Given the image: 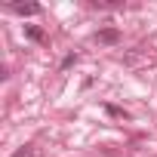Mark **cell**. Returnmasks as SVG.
Returning a JSON list of instances; mask_svg holds the SVG:
<instances>
[{
	"label": "cell",
	"mask_w": 157,
	"mask_h": 157,
	"mask_svg": "<svg viewBox=\"0 0 157 157\" xmlns=\"http://www.w3.org/2000/svg\"><path fill=\"white\" fill-rule=\"evenodd\" d=\"M31 154H34V148H31V145H22V148H19L13 157H31Z\"/></svg>",
	"instance_id": "cell-5"
},
{
	"label": "cell",
	"mask_w": 157,
	"mask_h": 157,
	"mask_svg": "<svg viewBox=\"0 0 157 157\" xmlns=\"http://www.w3.org/2000/svg\"><path fill=\"white\" fill-rule=\"evenodd\" d=\"M25 34H28L34 43H43V31H40L37 25H25Z\"/></svg>",
	"instance_id": "cell-3"
},
{
	"label": "cell",
	"mask_w": 157,
	"mask_h": 157,
	"mask_svg": "<svg viewBox=\"0 0 157 157\" xmlns=\"http://www.w3.org/2000/svg\"><path fill=\"white\" fill-rule=\"evenodd\" d=\"M71 65H77V56L71 52V56H65V62H62V68H71Z\"/></svg>",
	"instance_id": "cell-6"
},
{
	"label": "cell",
	"mask_w": 157,
	"mask_h": 157,
	"mask_svg": "<svg viewBox=\"0 0 157 157\" xmlns=\"http://www.w3.org/2000/svg\"><path fill=\"white\" fill-rule=\"evenodd\" d=\"M105 111H108L111 117H129V114H126L123 108H117V105H105Z\"/></svg>",
	"instance_id": "cell-4"
},
{
	"label": "cell",
	"mask_w": 157,
	"mask_h": 157,
	"mask_svg": "<svg viewBox=\"0 0 157 157\" xmlns=\"http://www.w3.org/2000/svg\"><path fill=\"white\" fill-rule=\"evenodd\" d=\"M96 40L105 43V46H114V43H120V31H117V28H102V31L96 34Z\"/></svg>",
	"instance_id": "cell-1"
},
{
	"label": "cell",
	"mask_w": 157,
	"mask_h": 157,
	"mask_svg": "<svg viewBox=\"0 0 157 157\" xmlns=\"http://www.w3.org/2000/svg\"><path fill=\"white\" fill-rule=\"evenodd\" d=\"M10 10L19 13V16H37L40 13V3H19V0H16V3H10Z\"/></svg>",
	"instance_id": "cell-2"
}]
</instances>
